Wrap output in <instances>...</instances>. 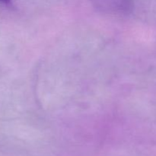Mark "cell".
Instances as JSON below:
<instances>
[{
    "label": "cell",
    "mask_w": 156,
    "mask_h": 156,
    "mask_svg": "<svg viewBox=\"0 0 156 156\" xmlns=\"http://www.w3.org/2000/svg\"><path fill=\"white\" fill-rule=\"evenodd\" d=\"M1 2H2L4 3H9V2H10V0H0Z\"/></svg>",
    "instance_id": "obj_1"
}]
</instances>
